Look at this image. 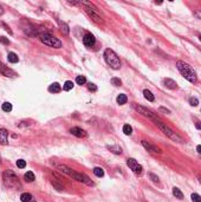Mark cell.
<instances>
[{"label": "cell", "mask_w": 201, "mask_h": 202, "mask_svg": "<svg viewBox=\"0 0 201 202\" xmlns=\"http://www.w3.org/2000/svg\"><path fill=\"white\" fill-rule=\"evenodd\" d=\"M176 67L179 69V71L181 72V75H182L183 77L186 78L188 82H190V83H196V80H198L196 72L193 70V67L189 65V64L185 63L182 60H177Z\"/></svg>", "instance_id": "obj_1"}, {"label": "cell", "mask_w": 201, "mask_h": 202, "mask_svg": "<svg viewBox=\"0 0 201 202\" xmlns=\"http://www.w3.org/2000/svg\"><path fill=\"white\" fill-rule=\"evenodd\" d=\"M2 178H4V182L7 187L10 188H14V189H19L21 188V184H20V181L18 176L14 174V172L12 170H6L4 174H2Z\"/></svg>", "instance_id": "obj_2"}, {"label": "cell", "mask_w": 201, "mask_h": 202, "mask_svg": "<svg viewBox=\"0 0 201 202\" xmlns=\"http://www.w3.org/2000/svg\"><path fill=\"white\" fill-rule=\"evenodd\" d=\"M104 59H105L106 64L110 67H112L114 70H118L121 67V62H119L118 56L110 48H106L104 51Z\"/></svg>", "instance_id": "obj_3"}, {"label": "cell", "mask_w": 201, "mask_h": 202, "mask_svg": "<svg viewBox=\"0 0 201 202\" xmlns=\"http://www.w3.org/2000/svg\"><path fill=\"white\" fill-rule=\"evenodd\" d=\"M155 124L157 125L160 128V130L163 131V134H165L166 136H168L171 140H173V141H175V142H179V143H185V141H183V138L181 136H179L176 132H174V131L171 130V128H168L166 124H163L161 121H155Z\"/></svg>", "instance_id": "obj_4"}, {"label": "cell", "mask_w": 201, "mask_h": 202, "mask_svg": "<svg viewBox=\"0 0 201 202\" xmlns=\"http://www.w3.org/2000/svg\"><path fill=\"white\" fill-rule=\"evenodd\" d=\"M40 42L43 44H45L47 46H50V48H62V42L59 40L58 38H56V37L51 36V34H49V33H44V34H40Z\"/></svg>", "instance_id": "obj_5"}, {"label": "cell", "mask_w": 201, "mask_h": 202, "mask_svg": "<svg viewBox=\"0 0 201 202\" xmlns=\"http://www.w3.org/2000/svg\"><path fill=\"white\" fill-rule=\"evenodd\" d=\"M133 108L135 109L136 111L138 113H141L143 116H146V117H149V118H152L155 122V121H159V117H157V115L156 113H154L152 110H149L147 108L144 107H141V105H137V104H133Z\"/></svg>", "instance_id": "obj_6"}, {"label": "cell", "mask_w": 201, "mask_h": 202, "mask_svg": "<svg viewBox=\"0 0 201 202\" xmlns=\"http://www.w3.org/2000/svg\"><path fill=\"white\" fill-rule=\"evenodd\" d=\"M127 166L133 170V172H134L135 175H141L142 172H143L142 166L141 164H138L137 161L134 160V158H128V160H127Z\"/></svg>", "instance_id": "obj_7"}, {"label": "cell", "mask_w": 201, "mask_h": 202, "mask_svg": "<svg viewBox=\"0 0 201 202\" xmlns=\"http://www.w3.org/2000/svg\"><path fill=\"white\" fill-rule=\"evenodd\" d=\"M84 12L86 13L89 17L94 20L95 23H97V24H103V23H104V20H103V18L100 16V13L95 12L94 10H91L90 7L84 6Z\"/></svg>", "instance_id": "obj_8"}, {"label": "cell", "mask_w": 201, "mask_h": 202, "mask_svg": "<svg viewBox=\"0 0 201 202\" xmlns=\"http://www.w3.org/2000/svg\"><path fill=\"white\" fill-rule=\"evenodd\" d=\"M71 177H73L76 181H78V182H82V183H85V184H88V186H94V182L89 178V176H86L85 174H82V172H72V175H71Z\"/></svg>", "instance_id": "obj_9"}, {"label": "cell", "mask_w": 201, "mask_h": 202, "mask_svg": "<svg viewBox=\"0 0 201 202\" xmlns=\"http://www.w3.org/2000/svg\"><path fill=\"white\" fill-rule=\"evenodd\" d=\"M0 73L2 75V76H5V77H8V78H14L17 77V73L11 70L10 67H7L5 64H2L1 62H0Z\"/></svg>", "instance_id": "obj_10"}, {"label": "cell", "mask_w": 201, "mask_h": 202, "mask_svg": "<svg viewBox=\"0 0 201 202\" xmlns=\"http://www.w3.org/2000/svg\"><path fill=\"white\" fill-rule=\"evenodd\" d=\"M83 43H84V45L85 46H88V48H91V46H94L95 43H96V39H95L94 34H91V33H85V36L83 37Z\"/></svg>", "instance_id": "obj_11"}, {"label": "cell", "mask_w": 201, "mask_h": 202, "mask_svg": "<svg viewBox=\"0 0 201 202\" xmlns=\"http://www.w3.org/2000/svg\"><path fill=\"white\" fill-rule=\"evenodd\" d=\"M70 132L73 135V136H76V137H85L86 136V132L83 130V129H81V128H77V126L71 128Z\"/></svg>", "instance_id": "obj_12"}, {"label": "cell", "mask_w": 201, "mask_h": 202, "mask_svg": "<svg viewBox=\"0 0 201 202\" xmlns=\"http://www.w3.org/2000/svg\"><path fill=\"white\" fill-rule=\"evenodd\" d=\"M141 143H142V145L147 149L148 151H150V153H157V154H160V153H161V150H160L157 147H154V145L149 144V143L146 142V141H142Z\"/></svg>", "instance_id": "obj_13"}, {"label": "cell", "mask_w": 201, "mask_h": 202, "mask_svg": "<svg viewBox=\"0 0 201 202\" xmlns=\"http://www.w3.org/2000/svg\"><path fill=\"white\" fill-rule=\"evenodd\" d=\"M163 84H165L166 88H168V89H171V90L177 89L176 83H175V82H174L173 79H171V78H166L165 80H163Z\"/></svg>", "instance_id": "obj_14"}, {"label": "cell", "mask_w": 201, "mask_h": 202, "mask_svg": "<svg viewBox=\"0 0 201 202\" xmlns=\"http://www.w3.org/2000/svg\"><path fill=\"white\" fill-rule=\"evenodd\" d=\"M7 136H8V131L6 129H0V143L1 144H7Z\"/></svg>", "instance_id": "obj_15"}, {"label": "cell", "mask_w": 201, "mask_h": 202, "mask_svg": "<svg viewBox=\"0 0 201 202\" xmlns=\"http://www.w3.org/2000/svg\"><path fill=\"white\" fill-rule=\"evenodd\" d=\"M49 91H50V92H53V94H58V92L62 91V86H60L58 83H53L49 86Z\"/></svg>", "instance_id": "obj_16"}, {"label": "cell", "mask_w": 201, "mask_h": 202, "mask_svg": "<svg viewBox=\"0 0 201 202\" xmlns=\"http://www.w3.org/2000/svg\"><path fill=\"white\" fill-rule=\"evenodd\" d=\"M57 168H58V169L62 172H65V174H68L69 176H71V175H72V172H73V170H72V169H70L69 167L64 166V164H57Z\"/></svg>", "instance_id": "obj_17"}, {"label": "cell", "mask_w": 201, "mask_h": 202, "mask_svg": "<svg viewBox=\"0 0 201 202\" xmlns=\"http://www.w3.org/2000/svg\"><path fill=\"white\" fill-rule=\"evenodd\" d=\"M58 24H59V26H60V31L64 33L65 36H68V34H69V32H70V30H69V26L65 24V23H62L60 20H58Z\"/></svg>", "instance_id": "obj_18"}, {"label": "cell", "mask_w": 201, "mask_h": 202, "mask_svg": "<svg viewBox=\"0 0 201 202\" xmlns=\"http://www.w3.org/2000/svg\"><path fill=\"white\" fill-rule=\"evenodd\" d=\"M143 95H144V98L147 99V101L149 102H154L155 101V97H154V95L149 91V90H143Z\"/></svg>", "instance_id": "obj_19"}, {"label": "cell", "mask_w": 201, "mask_h": 202, "mask_svg": "<svg viewBox=\"0 0 201 202\" xmlns=\"http://www.w3.org/2000/svg\"><path fill=\"white\" fill-rule=\"evenodd\" d=\"M116 101H117V103L119 104V105H123V104H125V103H127V101H128V97L124 95V94H121V95L117 96Z\"/></svg>", "instance_id": "obj_20"}, {"label": "cell", "mask_w": 201, "mask_h": 202, "mask_svg": "<svg viewBox=\"0 0 201 202\" xmlns=\"http://www.w3.org/2000/svg\"><path fill=\"white\" fill-rule=\"evenodd\" d=\"M108 149L111 151L112 154H116V155H121L122 154V149L119 148L118 145H109Z\"/></svg>", "instance_id": "obj_21"}, {"label": "cell", "mask_w": 201, "mask_h": 202, "mask_svg": "<svg viewBox=\"0 0 201 202\" xmlns=\"http://www.w3.org/2000/svg\"><path fill=\"white\" fill-rule=\"evenodd\" d=\"M7 59H8V62H10V63H12V64H16V63H18L19 58H18V56L16 53L10 52V53H8V56H7Z\"/></svg>", "instance_id": "obj_22"}, {"label": "cell", "mask_w": 201, "mask_h": 202, "mask_svg": "<svg viewBox=\"0 0 201 202\" xmlns=\"http://www.w3.org/2000/svg\"><path fill=\"white\" fill-rule=\"evenodd\" d=\"M24 178H25V181H26V182H32V181H35V174H33L32 172H25Z\"/></svg>", "instance_id": "obj_23"}, {"label": "cell", "mask_w": 201, "mask_h": 202, "mask_svg": "<svg viewBox=\"0 0 201 202\" xmlns=\"http://www.w3.org/2000/svg\"><path fill=\"white\" fill-rule=\"evenodd\" d=\"M173 195L175 196L176 199H179V200H182V199H183L182 191L179 189V188H176V187H174V188H173Z\"/></svg>", "instance_id": "obj_24"}, {"label": "cell", "mask_w": 201, "mask_h": 202, "mask_svg": "<svg viewBox=\"0 0 201 202\" xmlns=\"http://www.w3.org/2000/svg\"><path fill=\"white\" fill-rule=\"evenodd\" d=\"M20 200H21V202H31L32 201V195L29 193H24L20 196Z\"/></svg>", "instance_id": "obj_25"}, {"label": "cell", "mask_w": 201, "mask_h": 202, "mask_svg": "<svg viewBox=\"0 0 201 202\" xmlns=\"http://www.w3.org/2000/svg\"><path fill=\"white\" fill-rule=\"evenodd\" d=\"M94 174L97 177H103L104 176V170L102 168H100V167H96L94 169Z\"/></svg>", "instance_id": "obj_26"}, {"label": "cell", "mask_w": 201, "mask_h": 202, "mask_svg": "<svg viewBox=\"0 0 201 202\" xmlns=\"http://www.w3.org/2000/svg\"><path fill=\"white\" fill-rule=\"evenodd\" d=\"M1 109L6 111V112H11L12 111V104L11 103H8V102H5L2 105H1Z\"/></svg>", "instance_id": "obj_27"}, {"label": "cell", "mask_w": 201, "mask_h": 202, "mask_svg": "<svg viewBox=\"0 0 201 202\" xmlns=\"http://www.w3.org/2000/svg\"><path fill=\"white\" fill-rule=\"evenodd\" d=\"M73 88V83L71 82V80H66L64 83V85H63V90H65V91H69V90H71Z\"/></svg>", "instance_id": "obj_28"}, {"label": "cell", "mask_w": 201, "mask_h": 202, "mask_svg": "<svg viewBox=\"0 0 201 202\" xmlns=\"http://www.w3.org/2000/svg\"><path fill=\"white\" fill-rule=\"evenodd\" d=\"M123 132L125 135H131V134H133V128H131L129 124H125L123 126Z\"/></svg>", "instance_id": "obj_29"}, {"label": "cell", "mask_w": 201, "mask_h": 202, "mask_svg": "<svg viewBox=\"0 0 201 202\" xmlns=\"http://www.w3.org/2000/svg\"><path fill=\"white\" fill-rule=\"evenodd\" d=\"M76 83L78 84V85H83V84L86 83V79H85V77H84V76H77Z\"/></svg>", "instance_id": "obj_30"}, {"label": "cell", "mask_w": 201, "mask_h": 202, "mask_svg": "<svg viewBox=\"0 0 201 202\" xmlns=\"http://www.w3.org/2000/svg\"><path fill=\"white\" fill-rule=\"evenodd\" d=\"M190 199H192V201L193 202H201V196L199 194H196V193H193L192 195H190Z\"/></svg>", "instance_id": "obj_31"}, {"label": "cell", "mask_w": 201, "mask_h": 202, "mask_svg": "<svg viewBox=\"0 0 201 202\" xmlns=\"http://www.w3.org/2000/svg\"><path fill=\"white\" fill-rule=\"evenodd\" d=\"M51 183H52V186L56 188L57 190H62L63 189V184H60V183H58L56 180H51Z\"/></svg>", "instance_id": "obj_32"}, {"label": "cell", "mask_w": 201, "mask_h": 202, "mask_svg": "<svg viewBox=\"0 0 201 202\" xmlns=\"http://www.w3.org/2000/svg\"><path fill=\"white\" fill-rule=\"evenodd\" d=\"M189 104H190L192 107H198V105H199V101H198L196 98H194V97H190V98H189Z\"/></svg>", "instance_id": "obj_33"}, {"label": "cell", "mask_w": 201, "mask_h": 202, "mask_svg": "<svg viewBox=\"0 0 201 202\" xmlns=\"http://www.w3.org/2000/svg\"><path fill=\"white\" fill-rule=\"evenodd\" d=\"M17 166H18V168H19V169H24V168L26 167V162L20 158V160L17 161Z\"/></svg>", "instance_id": "obj_34"}, {"label": "cell", "mask_w": 201, "mask_h": 202, "mask_svg": "<svg viewBox=\"0 0 201 202\" xmlns=\"http://www.w3.org/2000/svg\"><path fill=\"white\" fill-rule=\"evenodd\" d=\"M111 84L112 85H115V86H119L121 84H122V82H121V79L119 78H111Z\"/></svg>", "instance_id": "obj_35"}, {"label": "cell", "mask_w": 201, "mask_h": 202, "mask_svg": "<svg viewBox=\"0 0 201 202\" xmlns=\"http://www.w3.org/2000/svg\"><path fill=\"white\" fill-rule=\"evenodd\" d=\"M149 177L152 178V181H153L154 183H159V177L156 175H154L153 172H149Z\"/></svg>", "instance_id": "obj_36"}, {"label": "cell", "mask_w": 201, "mask_h": 202, "mask_svg": "<svg viewBox=\"0 0 201 202\" xmlns=\"http://www.w3.org/2000/svg\"><path fill=\"white\" fill-rule=\"evenodd\" d=\"M0 43L4 44V45H8V44H10V40H8L7 38H5V37H0Z\"/></svg>", "instance_id": "obj_37"}, {"label": "cell", "mask_w": 201, "mask_h": 202, "mask_svg": "<svg viewBox=\"0 0 201 202\" xmlns=\"http://www.w3.org/2000/svg\"><path fill=\"white\" fill-rule=\"evenodd\" d=\"M88 89L90 90V91H92V92H95V91H97V86L95 85V84H89L88 85Z\"/></svg>", "instance_id": "obj_38"}, {"label": "cell", "mask_w": 201, "mask_h": 202, "mask_svg": "<svg viewBox=\"0 0 201 202\" xmlns=\"http://www.w3.org/2000/svg\"><path fill=\"white\" fill-rule=\"evenodd\" d=\"M194 16L198 19H201V11H196V12H194Z\"/></svg>", "instance_id": "obj_39"}, {"label": "cell", "mask_w": 201, "mask_h": 202, "mask_svg": "<svg viewBox=\"0 0 201 202\" xmlns=\"http://www.w3.org/2000/svg\"><path fill=\"white\" fill-rule=\"evenodd\" d=\"M195 128H196V129H199V130H201V122H200V121H198V122L195 123Z\"/></svg>", "instance_id": "obj_40"}, {"label": "cell", "mask_w": 201, "mask_h": 202, "mask_svg": "<svg viewBox=\"0 0 201 202\" xmlns=\"http://www.w3.org/2000/svg\"><path fill=\"white\" fill-rule=\"evenodd\" d=\"M160 111H162V112H166V113H169V112H171L169 110H167V109H165V108H160Z\"/></svg>", "instance_id": "obj_41"}, {"label": "cell", "mask_w": 201, "mask_h": 202, "mask_svg": "<svg viewBox=\"0 0 201 202\" xmlns=\"http://www.w3.org/2000/svg\"><path fill=\"white\" fill-rule=\"evenodd\" d=\"M196 150H198V153L201 155V145H198V147H196Z\"/></svg>", "instance_id": "obj_42"}, {"label": "cell", "mask_w": 201, "mask_h": 202, "mask_svg": "<svg viewBox=\"0 0 201 202\" xmlns=\"http://www.w3.org/2000/svg\"><path fill=\"white\" fill-rule=\"evenodd\" d=\"M2 13H4V10H2V7L0 6V16H2Z\"/></svg>", "instance_id": "obj_43"}, {"label": "cell", "mask_w": 201, "mask_h": 202, "mask_svg": "<svg viewBox=\"0 0 201 202\" xmlns=\"http://www.w3.org/2000/svg\"><path fill=\"white\" fill-rule=\"evenodd\" d=\"M199 181H200V183H201V177H199Z\"/></svg>", "instance_id": "obj_44"}, {"label": "cell", "mask_w": 201, "mask_h": 202, "mask_svg": "<svg viewBox=\"0 0 201 202\" xmlns=\"http://www.w3.org/2000/svg\"><path fill=\"white\" fill-rule=\"evenodd\" d=\"M199 39H200V42H201V36H200V37H199Z\"/></svg>", "instance_id": "obj_45"}, {"label": "cell", "mask_w": 201, "mask_h": 202, "mask_svg": "<svg viewBox=\"0 0 201 202\" xmlns=\"http://www.w3.org/2000/svg\"><path fill=\"white\" fill-rule=\"evenodd\" d=\"M0 164H1V158H0Z\"/></svg>", "instance_id": "obj_46"}, {"label": "cell", "mask_w": 201, "mask_h": 202, "mask_svg": "<svg viewBox=\"0 0 201 202\" xmlns=\"http://www.w3.org/2000/svg\"><path fill=\"white\" fill-rule=\"evenodd\" d=\"M31 202H35V201H31Z\"/></svg>", "instance_id": "obj_47"}]
</instances>
